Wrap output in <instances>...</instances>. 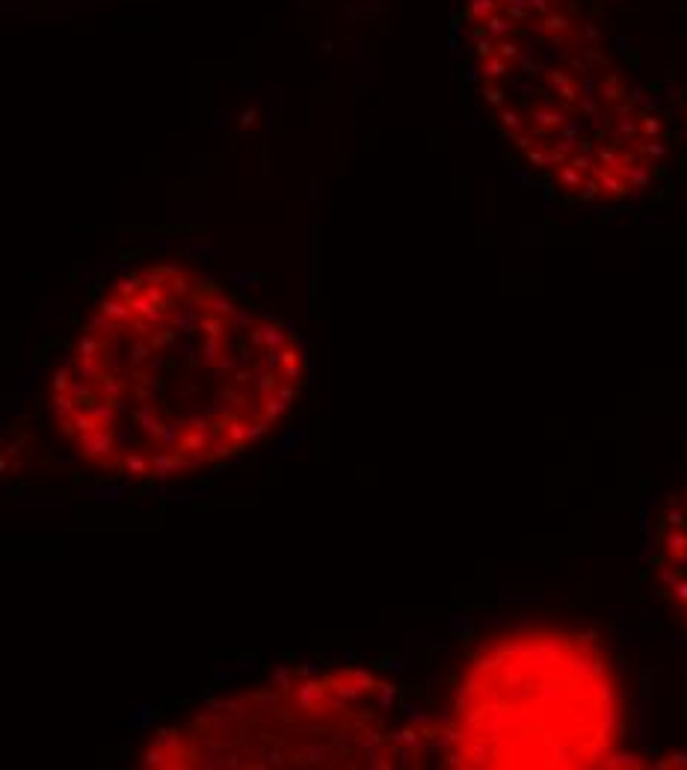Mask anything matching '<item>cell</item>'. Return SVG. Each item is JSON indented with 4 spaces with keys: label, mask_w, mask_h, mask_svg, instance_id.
I'll list each match as a JSON object with an SVG mask.
<instances>
[{
    "label": "cell",
    "mask_w": 687,
    "mask_h": 770,
    "mask_svg": "<svg viewBox=\"0 0 687 770\" xmlns=\"http://www.w3.org/2000/svg\"><path fill=\"white\" fill-rule=\"evenodd\" d=\"M305 350L178 264L116 279L54 368L48 421L83 468L133 486L219 468L282 427Z\"/></svg>",
    "instance_id": "1"
},
{
    "label": "cell",
    "mask_w": 687,
    "mask_h": 770,
    "mask_svg": "<svg viewBox=\"0 0 687 770\" xmlns=\"http://www.w3.org/2000/svg\"><path fill=\"white\" fill-rule=\"evenodd\" d=\"M468 767H578L616 741V690L590 643L516 634L468 664L444 735Z\"/></svg>",
    "instance_id": "2"
},
{
    "label": "cell",
    "mask_w": 687,
    "mask_h": 770,
    "mask_svg": "<svg viewBox=\"0 0 687 770\" xmlns=\"http://www.w3.org/2000/svg\"><path fill=\"white\" fill-rule=\"evenodd\" d=\"M400 735L391 726V688L361 669H335L202 708L160 729L143 764H394Z\"/></svg>",
    "instance_id": "3"
}]
</instances>
